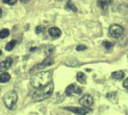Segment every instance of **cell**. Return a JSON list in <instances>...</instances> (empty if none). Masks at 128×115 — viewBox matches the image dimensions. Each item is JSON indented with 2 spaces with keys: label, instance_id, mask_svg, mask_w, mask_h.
I'll use <instances>...</instances> for the list:
<instances>
[{
  "label": "cell",
  "instance_id": "1",
  "mask_svg": "<svg viewBox=\"0 0 128 115\" xmlns=\"http://www.w3.org/2000/svg\"><path fill=\"white\" fill-rule=\"evenodd\" d=\"M52 81V71H44L38 73L31 78V84L35 88H40L45 86Z\"/></svg>",
  "mask_w": 128,
  "mask_h": 115
},
{
  "label": "cell",
  "instance_id": "2",
  "mask_svg": "<svg viewBox=\"0 0 128 115\" xmlns=\"http://www.w3.org/2000/svg\"><path fill=\"white\" fill-rule=\"evenodd\" d=\"M53 89H54V85H53L52 83L47 84V85H45V86L37 88V90L33 93L32 95L33 100L36 101V102H40V101L48 99L52 95Z\"/></svg>",
  "mask_w": 128,
  "mask_h": 115
},
{
  "label": "cell",
  "instance_id": "3",
  "mask_svg": "<svg viewBox=\"0 0 128 115\" xmlns=\"http://www.w3.org/2000/svg\"><path fill=\"white\" fill-rule=\"evenodd\" d=\"M18 99V96L16 94V92L10 91V92L6 93L4 96V104L9 109H13L16 106Z\"/></svg>",
  "mask_w": 128,
  "mask_h": 115
},
{
  "label": "cell",
  "instance_id": "4",
  "mask_svg": "<svg viewBox=\"0 0 128 115\" xmlns=\"http://www.w3.org/2000/svg\"><path fill=\"white\" fill-rule=\"evenodd\" d=\"M123 27L118 24H112L109 27V34L112 38H120L123 34Z\"/></svg>",
  "mask_w": 128,
  "mask_h": 115
},
{
  "label": "cell",
  "instance_id": "5",
  "mask_svg": "<svg viewBox=\"0 0 128 115\" xmlns=\"http://www.w3.org/2000/svg\"><path fill=\"white\" fill-rule=\"evenodd\" d=\"M54 62V59L52 58L51 57H47L44 58V61H42L40 63L37 64L34 68H32L31 70H30V73H34L35 71H38V70H42V69H44L45 67H47V66H50L52 63Z\"/></svg>",
  "mask_w": 128,
  "mask_h": 115
},
{
  "label": "cell",
  "instance_id": "6",
  "mask_svg": "<svg viewBox=\"0 0 128 115\" xmlns=\"http://www.w3.org/2000/svg\"><path fill=\"white\" fill-rule=\"evenodd\" d=\"M79 103L84 108H90L94 105V98L90 94H86L79 100Z\"/></svg>",
  "mask_w": 128,
  "mask_h": 115
},
{
  "label": "cell",
  "instance_id": "7",
  "mask_svg": "<svg viewBox=\"0 0 128 115\" xmlns=\"http://www.w3.org/2000/svg\"><path fill=\"white\" fill-rule=\"evenodd\" d=\"M64 109L70 110L71 112L79 115H86L88 114L89 112H90V109H88V108H72V107H68V108H64Z\"/></svg>",
  "mask_w": 128,
  "mask_h": 115
},
{
  "label": "cell",
  "instance_id": "8",
  "mask_svg": "<svg viewBox=\"0 0 128 115\" xmlns=\"http://www.w3.org/2000/svg\"><path fill=\"white\" fill-rule=\"evenodd\" d=\"M81 93H82V88L75 84H70L66 89V94L68 96H71L73 94H81Z\"/></svg>",
  "mask_w": 128,
  "mask_h": 115
},
{
  "label": "cell",
  "instance_id": "9",
  "mask_svg": "<svg viewBox=\"0 0 128 115\" xmlns=\"http://www.w3.org/2000/svg\"><path fill=\"white\" fill-rule=\"evenodd\" d=\"M12 63H13V59H12L11 58H8L7 59L1 61V62H0V72H3V73H4L5 71H7L11 67Z\"/></svg>",
  "mask_w": 128,
  "mask_h": 115
},
{
  "label": "cell",
  "instance_id": "10",
  "mask_svg": "<svg viewBox=\"0 0 128 115\" xmlns=\"http://www.w3.org/2000/svg\"><path fill=\"white\" fill-rule=\"evenodd\" d=\"M48 34L52 38H57L62 35V31L59 28H57V27H51V28L48 29Z\"/></svg>",
  "mask_w": 128,
  "mask_h": 115
},
{
  "label": "cell",
  "instance_id": "11",
  "mask_svg": "<svg viewBox=\"0 0 128 115\" xmlns=\"http://www.w3.org/2000/svg\"><path fill=\"white\" fill-rule=\"evenodd\" d=\"M112 0H97V4L102 10H106L111 4Z\"/></svg>",
  "mask_w": 128,
  "mask_h": 115
},
{
  "label": "cell",
  "instance_id": "12",
  "mask_svg": "<svg viewBox=\"0 0 128 115\" xmlns=\"http://www.w3.org/2000/svg\"><path fill=\"white\" fill-rule=\"evenodd\" d=\"M77 81L80 83H82V84H85L87 83V77L82 72H78L77 73Z\"/></svg>",
  "mask_w": 128,
  "mask_h": 115
},
{
  "label": "cell",
  "instance_id": "13",
  "mask_svg": "<svg viewBox=\"0 0 128 115\" xmlns=\"http://www.w3.org/2000/svg\"><path fill=\"white\" fill-rule=\"evenodd\" d=\"M112 78L116 79V80H122L124 78V73L122 71H116L112 73Z\"/></svg>",
  "mask_w": 128,
  "mask_h": 115
},
{
  "label": "cell",
  "instance_id": "14",
  "mask_svg": "<svg viewBox=\"0 0 128 115\" xmlns=\"http://www.w3.org/2000/svg\"><path fill=\"white\" fill-rule=\"evenodd\" d=\"M10 79H11V76H10V74L9 73H6V72H4V73H2L1 75H0V83H7V82H9L10 81Z\"/></svg>",
  "mask_w": 128,
  "mask_h": 115
},
{
  "label": "cell",
  "instance_id": "15",
  "mask_svg": "<svg viewBox=\"0 0 128 115\" xmlns=\"http://www.w3.org/2000/svg\"><path fill=\"white\" fill-rule=\"evenodd\" d=\"M66 10H71L72 12H76L77 11V8L75 7V5L71 2L70 0H68V1L66 5Z\"/></svg>",
  "mask_w": 128,
  "mask_h": 115
},
{
  "label": "cell",
  "instance_id": "16",
  "mask_svg": "<svg viewBox=\"0 0 128 115\" xmlns=\"http://www.w3.org/2000/svg\"><path fill=\"white\" fill-rule=\"evenodd\" d=\"M10 35V31L8 29H2L0 31V38L3 39V38H6L8 36Z\"/></svg>",
  "mask_w": 128,
  "mask_h": 115
},
{
  "label": "cell",
  "instance_id": "17",
  "mask_svg": "<svg viewBox=\"0 0 128 115\" xmlns=\"http://www.w3.org/2000/svg\"><path fill=\"white\" fill-rule=\"evenodd\" d=\"M16 40H12V41H10L8 44L6 45V50L7 51H12L14 49V47L16 46Z\"/></svg>",
  "mask_w": 128,
  "mask_h": 115
},
{
  "label": "cell",
  "instance_id": "18",
  "mask_svg": "<svg viewBox=\"0 0 128 115\" xmlns=\"http://www.w3.org/2000/svg\"><path fill=\"white\" fill-rule=\"evenodd\" d=\"M53 51H54V46H47L46 47V50L44 51V53H45V55H47V56H49L50 54H52L53 53Z\"/></svg>",
  "mask_w": 128,
  "mask_h": 115
},
{
  "label": "cell",
  "instance_id": "19",
  "mask_svg": "<svg viewBox=\"0 0 128 115\" xmlns=\"http://www.w3.org/2000/svg\"><path fill=\"white\" fill-rule=\"evenodd\" d=\"M102 45L106 48V49H110V48H112V47H113V43H112V42H110V41H103Z\"/></svg>",
  "mask_w": 128,
  "mask_h": 115
},
{
  "label": "cell",
  "instance_id": "20",
  "mask_svg": "<svg viewBox=\"0 0 128 115\" xmlns=\"http://www.w3.org/2000/svg\"><path fill=\"white\" fill-rule=\"evenodd\" d=\"M44 31V27H42V26H38L37 28H36V34H42V33Z\"/></svg>",
  "mask_w": 128,
  "mask_h": 115
},
{
  "label": "cell",
  "instance_id": "21",
  "mask_svg": "<svg viewBox=\"0 0 128 115\" xmlns=\"http://www.w3.org/2000/svg\"><path fill=\"white\" fill-rule=\"evenodd\" d=\"M86 49H87V46L84 44H80L76 47L77 51H84V50H86Z\"/></svg>",
  "mask_w": 128,
  "mask_h": 115
},
{
  "label": "cell",
  "instance_id": "22",
  "mask_svg": "<svg viewBox=\"0 0 128 115\" xmlns=\"http://www.w3.org/2000/svg\"><path fill=\"white\" fill-rule=\"evenodd\" d=\"M16 1L18 0H3V2L8 4V5H14L16 3Z\"/></svg>",
  "mask_w": 128,
  "mask_h": 115
},
{
  "label": "cell",
  "instance_id": "23",
  "mask_svg": "<svg viewBox=\"0 0 128 115\" xmlns=\"http://www.w3.org/2000/svg\"><path fill=\"white\" fill-rule=\"evenodd\" d=\"M123 86H124V87H125V88L127 89V91H128V78L125 80V81H124V82H123Z\"/></svg>",
  "mask_w": 128,
  "mask_h": 115
},
{
  "label": "cell",
  "instance_id": "24",
  "mask_svg": "<svg viewBox=\"0 0 128 115\" xmlns=\"http://www.w3.org/2000/svg\"><path fill=\"white\" fill-rule=\"evenodd\" d=\"M20 1H21V2H23V3H25V2H28L29 0H20Z\"/></svg>",
  "mask_w": 128,
  "mask_h": 115
},
{
  "label": "cell",
  "instance_id": "25",
  "mask_svg": "<svg viewBox=\"0 0 128 115\" xmlns=\"http://www.w3.org/2000/svg\"><path fill=\"white\" fill-rule=\"evenodd\" d=\"M2 16V10H1V8H0V17Z\"/></svg>",
  "mask_w": 128,
  "mask_h": 115
},
{
  "label": "cell",
  "instance_id": "26",
  "mask_svg": "<svg viewBox=\"0 0 128 115\" xmlns=\"http://www.w3.org/2000/svg\"><path fill=\"white\" fill-rule=\"evenodd\" d=\"M1 55H2V51H1V50H0V56H1Z\"/></svg>",
  "mask_w": 128,
  "mask_h": 115
}]
</instances>
